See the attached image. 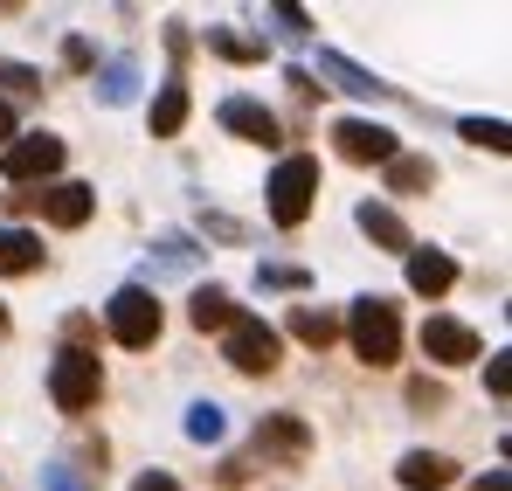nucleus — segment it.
Segmentation results:
<instances>
[{
	"label": "nucleus",
	"instance_id": "obj_1",
	"mask_svg": "<svg viewBox=\"0 0 512 491\" xmlns=\"http://www.w3.org/2000/svg\"><path fill=\"white\" fill-rule=\"evenodd\" d=\"M340 332L353 339V353H360L367 367H395V360H402V312H395L388 298H353Z\"/></svg>",
	"mask_w": 512,
	"mask_h": 491
},
{
	"label": "nucleus",
	"instance_id": "obj_2",
	"mask_svg": "<svg viewBox=\"0 0 512 491\" xmlns=\"http://www.w3.org/2000/svg\"><path fill=\"white\" fill-rule=\"evenodd\" d=\"M270 201V222L277 229H305V215H312V201H319V160L312 153H291V160H277V173H270V187H263Z\"/></svg>",
	"mask_w": 512,
	"mask_h": 491
},
{
	"label": "nucleus",
	"instance_id": "obj_3",
	"mask_svg": "<svg viewBox=\"0 0 512 491\" xmlns=\"http://www.w3.org/2000/svg\"><path fill=\"white\" fill-rule=\"evenodd\" d=\"M167 326V312H160V298L146 291V284H118L111 298H104V332L118 339V346H132V353H146L153 339Z\"/></svg>",
	"mask_w": 512,
	"mask_h": 491
},
{
	"label": "nucleus",
	"instance_id": "obj_4",
	"mask_svg": "<svg viewBox=\"0 0 512 491\" xmlns=\"http://www.w3.org/2000/svg\"><path fill=\"white\" fill-rule=\"evenodd\" d=\"M97 395H104V367H97V353L90 346H63L56 360H49V402L63 415H90L97 409Z\"/></svg>",
	"mask_w": 512,
	"mask_h": 491
},
{
	"label": "nucleus",
	"instance_id": "obj_5",
	"mask_svg": "<svg viewBox=\"0 0 512 491\" xmlns=\"http://www.w3.org/2000/svg\"><path fill=\"white\" fill-rule=\"evenodd\" d=\"M70 160V146L56 139V132H21L7 153H0V173H7V187H49L56 173Z\"/></svg>",
	"mask_w": 512,
	"mask_h": 491
},
{
	"label": "nucleus",
	"instance_id": "obj_6",
	"mask_svg": "<svg viewBox=\"0 0 512 491\" xmlns=\"http://www.w3.org/2000/svg\"><path fill=\"white\" fill-rule=\"evenodd\" d=\"M222 360H229L236 374H277L284 339H277V326H263V319H250V312H236V326L222 332Z\"/></svg>",
	"mask_w": 512,
	"mask_h": 491
},
{
	"label": "nucleus",
	"instance_id": "obj_7",
	"mask_svg": "<svg viewBox=\"0 0 512 491\" xmlns=\"http://www.w3.org/2000/svg\"><path fill=\"white\" fill-rule=\"evenodd\" d=\"M333 146H340V160H353V166H388L402 153L381 118H340V125H333Z\"/></svg>",
	"mask_w": 512,
	"mask_h": 491
},
{
	"label": "nucleus",
	"instance_id": "obj_8",
	"mask_svg": "<svg viewBox=\"0 0 512 491\" xmlns=\"http://www.w3.org/2000/svg\"><path fill=\"white\" fill-rule=\"evenodd\" d=\"M423 353L436 360V367H471V360H485V339L464 326V319H423Z\"/></svg>",
	"mask_w": 512,
	"mask_h": 491
},
{
	"label": "nucleus",
	"instance_id": "obj_9",
	"mask_svg": "<svg viewBox=\"0 0 512 491\" xmlns=\"http://www.w3.org/2000/svg\"><path fill=\"white\" fill-rule=\"evenodd\" d=\"M35 208H42L49 229H84L90 215H97V187H84V180H49V187H35Z\"/></svg>",
	"mask_w": 512,
	"mask_h": 491
},
{
	"label": "nucleus",
	"instance_id": "obj_10",
	"mask_svg": "<svg viewBox=\"0 0 512 491\" xmlns=\"http://www.w3.org/2000/svg\"><path fill=\"white\" fill-rule=\"evenodd\" d=\"M305 450H312V429H305V415H263V422H256V457L305 464Z\"/></svg>",
	"mask_w": 512,
	"mask_h": 491
},
{
	"label": "nucleus",
	"instance_id": "obj_11",
	"mask_svg": "<svg viewBox=\"0 0 512 491\" xmlns=\"http://www.w3.org/2000/svg\"><path fill=\"white\" fill-rule=\"evenodd\" d=\"M319 77H333L346 97H360V104H395V83H381L374 70H360L353 56H340V49H319Z\"/></svg>",
	"mask_w": 512,
	"mask_h": 491
},
{
	"label": "nucleus",
	"instance_id": "obj_12",
	"mask_svg": "<svg viewBox=\"0 0 512 491\" xmlns=\"http://www.w3.org/2000/svg\"><path fill=\"white\" fill-rule=\"evenodd\" d=\"M222 132H236V139H250V146H277V111L263 104V97H222Z\"/></svg>",
	"mask_w": 512,
	"mask_h": 491
},
{
	"label": "nucleus",
	"instance_id": "obj_13",
	"mask_svg": "<svg viewBox=\"0 0 512 491\" xmlns=\"http://www.w3.org/2000/svg\"><path fill=\"white\" fill-rule=\"evenodd\" d=\"M353 222H360V236H367V243L388 249V256H409V249H416L409 222H402V215H395L388 201H360V208H353Z\"/></svg>",
	"mask_w": 512,
	"mask_h": 491
},
{
	"label": "nucleus",
	"instance_id": "obj_14",
	"mask_svg": "<svg viewBox=\"0 0 512 491\" xmlns=\"http://www.w3.org/2000/svg\"><path fill=\"white\" fill-rule=\"evenodd\" d=\"M450 284H457V263L443 249H409V291L416 298H443Z\"/></svg>",
	"mask_w": 512,
	"mask_h": 491
},
{
	"label": "nucleus",
	"instance_id": "obj_15",
	"mask_svg": "<svg viewBox=\"0 0 512 491\" xmlns=\"http://www.w3.org/2000/svg\"><path fill=\"white\" fill-rule=\"evenodd\" d=\"M395 478H402V491H443L450 478H457V464L436 457V450H409V457L395 464Z\"/></svg>",
	"mask_w": 512,
	"mask_h": 491
},
{
	"label": "nucleus",
	"instance_id": "obj_16",
	"mask_svg": "<svg viewBox=\"0 0 512 491\" xmlns=\"http://www.w3.org/2000/svg\"><path fill=\"white\" fill-rule=\"evenodd\" d=\"M187 326L194 332H229L236 326V298H229L222 284H201V291L187 298Z\"/></svg>",
	"mask_w": 512,
	"mask_h": 491
},
{
	"label": "nucleus",
	"instance_id": "obj_17",
	"mask_svg": "<svg viewBox=\"0 0 512 491\" xmlns=\"http://www.w3.org/2000/svg\"><path fill=\"white\" fill-rule=\"evenodd\" d=\"M132 97H139V56H111V63L97 70V104L125 111Z\"/></svg>",
	"mask_w": 512,
	"mask_h": 491
},
{
	"label": "nucleus",
	"instance_id": "obj_18",
	"mask_svg": "<svg viewBox=\"0 0 512 491\" xmlns=\"http://www.w3.org/2000/svg\"><path fill=\"white\" fill-rule=\"evenodd\" d=\"M381 173H388V194H429L436 187V160L429 153H395Z\"/></svg>",
	"mask_w": 512,
	"mask_h": 491
},
{
	"label": "nucleus",
	"instance_id": "obj_19",
	"mask_svg": "<svg viewBox=\"0 0 512 491\" xmlns=\"http://www.w3.org/2000/svg\"><path fill=\"white\" fill-rule=\"evenodd\" d=\"M187 111H194L187 83H180V77H167V83H160V97H153V139H173V132L187 125Z\"/></svg>",
	"mask_w": 512,
	"mask_h": 491
},
{
	"label": "nucleus",
	"instance_id": "obj_20",
	"mask_svg": "<svg viewBox=\"0 0 512 491\" xmlns=\"http://www.w3.org/2000/svg\"><path fill=\"white\" fill-rule=\"evenodd\" d=\"M28 270H42V236L0 229V277H28Z\"/></svg>",
	"mask_w": 512,
	"mask_h": 491
},
{
	"label": "nucleus",
	"instance_id": "obj_21",
	"mask_svg": "<svg viewBox=\"0 0 512 491\" xmlns=\"http://www.w3.org/2000/svg\"><path fill=\"white\" fill-rule=\"evenodd\" d=\"M291 332H298L312 353H326V346L340 339V312H326V305H291Z\"/></svg>",
	"mask_w": 512,
	"mask_h": 491
},
{
	"label": "nucleus",
	"instance_id": "obj_22",
	"mask_svg": "<svg viewBox=\"0 0 512 491\" xmlns=\"http://www.w3.org/2000/svg\"><path fill=\"white\" fill-rule=\"evenodd\" d=\"M201 42H208V56H222V63H263V42H256V35H236V28H222V21H215Z\"/></svg>",
	"mask_w": 512,
	"mask_h": 491
},
{
	"label": "nucleus",
	"instance_id": "obj_23",
	"mask_svg": "<svg viewBox=\"0 0 512 491\" xmlns=\"http://www.w3.org/2000/svg\"><path fill=\"white\" fill-rule=\"evenodd\" d=\"M194 263H201L194 236H160V243H153V270H160V277H187Z\"/></svg>",
	"mask_w": 512,
	"mask_h": 491
},
{
	"label": "nucleus",
	"instance_id": "obj_24",
	"mask_svg": "<svg viewBox=\"0 0 512 491\" xmlns=\"http://www.w3.org/2000/svg\"><path fill=\"white\" fill-rule=\"evenodd\" d=\"M457 139H471V146H485V153H512L506 118H457Z\"/></svg>",
	"mask_w": 512,
	"mask_h": 491
},
{
	"label": "nucleus",
	"instance_id": "obj_25",
	"mask_svg": "<svg viewBox=\"0 0 512 491\" xmlns=\"http://www.w3.org/2000/svg\"><path fill=\"white\" fill-rule=\"evenodd\" d=\"M187 436H194V443H222V436H229L222 402H194V409H187Z\"/></svg>",
	"mask_w": 512,
	"mask_h": 491
},
{
	"label": "nucleus",
	"instance_id": "obj_26",
	"mask_svg": "<svg viewBox=\"0 0 512 491\" xmlns=\"http://www.w3.org/2000/svg\"><path fill=\"white\" fill-rule=\"evenodd\" d=\"M312 270L305 263H256V291H305Z\"/></svg>",
	"mask_w": 512,
	"mask_h": 491
},
{
	"label": "nucleus",
	"instance_id": "obj_27",
	"mask_svg": "<svg viewBox=\"0 0 512 491\" xmlns=\"http://www.w3.org/2000/svg\"><path fill=\"white\" fill-rule=\"evenodd\" d=\"M270 21H277V35H284V42H305V35H312V14H305V7H291V0H277V7H270Z\"/></svg>",
	"mask_w": 512,
	"mask_h": 491
},
{
	"label": "nucleus",
	"instance_id": "obj_28",
	"mask_svg": "<svg viewBox=\"0 0 512 491\" xmlns=\"http://www.w3.org/2000/svg\"><path fill=\"white\" fill-rule=\"evenodd\" d=\"M485 388H492L499 402L512 395V353H492V360H485Z\"/></svg>",
	"mask_w": 512,
	"mask_h": 491
},
{
	"label": "nucleus",
	"instance_id": "obj_29",
	"mask_svg": "<svg viewBox=\"0 0 512 491\" xmlns=\"http://www.w3.org/2000/svg\"><path fill=\"white\" fill-rule=\"evenodd\" d=\"M42 491H90L84 471H70V464H42Z\"/></svg>",
	"mask_w": 512,
	"mask_h": 491
},
{
	"label": "nucleus",
	"instance_id": "obj_30",
	"mask_svg": "<svg viewBox=\"0 0 512 491\" xmlns=\"http://www.w3.org/2000/svg\"><path fill=\"white\" fill-rule=\"evenodd\" d=\"M443 402H450V395H443V381H409V409H443Z\"/></svg>",
	"mask_w": 512,
	"mask_h": 491
},
{
	"label": "nucleus",
	"instance_id": "obj_31",
	"mask_svg": "<svg viewBox=\"0 0 512 491\" xmlns=\"http://www.w3.org/2000/svg\"><path fill=\"white\" fill-rule=\"evenodd\" d=\"M0 83L28 97V90H42V70H28V63H0Z\"/></svg>",
	"mask_w": 512,
	"mask_h": 491
},
{
	"label": "nucleus",
	"instance_id": "obj_32",
	"mask_svg": "<svg viewBox=\"0 0 512 491\" xmlns=\"http://www.w3.org/2000/svg\"><path fill=\"white\" fill-rule=\"evenodd\" d=\"M63 70H97V49H90L84 35H70V42H63Z\"/></svg>",
	"mask_w": 512,
	"mask_h": 491
},
{
	"label": "nucleus",
	"instance_id": "obj_33",
	"mask_svg": "<svg viewBox=\"0 0 512 491\" xmlns=\"http://www.w3.org/2000/svg\"><path fill=\"white\" fill-rule=\"evenodd\" d=\"M208 236H222V243H243V222H229V215H208Z\"/></svg>",
	"mask_w": 512,
	"mask_h": 491
},
{
	"label": "nucleus",
	"instance_id": "obj_34",
	"mask_svg": "<svg viewBox=\"0 0 512 491\" xmlns=\"http://www.w3.org/2000/svg\"><path fill=\"white\" fill-rule=\"evenodd\" d=\"M132 491H180V478H173V471H146Z\"/></svg>",
	"mask_w": 512,
	"mask_h": 491
},
{
	"label": "nucleus",
	"instance_id": "obj_35",
	"mask_svg": "<svg viewBox=\"0 0 512 491\" xmlns=\"http://www.w3.org/2000/svg\"><path fill=\"white\" fill-rule=\"evenodd\" d=\"M7 146H14V104L0 97V153H7Z\"/></svg>",
	"mask_w": 512,
	"mask_h": 491
},
{
	"label": "nucleus",
	"instance_id": "obj_36",
	"mask_svg": "<svg viewBox=\"0 0 512 491\" xmlns=\"http://www.w3.org/2000/svg\"><path fill=\"white\" fill-rule=\"evenodd\" d=\"M471 491H512V478H506V471H485V478H478Z\"/></svg>",
	"mask_w": 512,
	"mask_h": 491
}]
</instances>
